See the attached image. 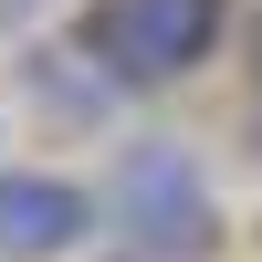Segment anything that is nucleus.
Listing matches in <instances>:
<instances>
[{"mask_svg":"<svg viewBox=\"0 0 262 262\" xmlns=\"http://www.w3.org/2000/svg\"><path fill=\"white\" fill-rule=\"evenodd\" d=\"M105 221H116L126 262H179V252H210L221 200H210V168L179 137H137L105 179Z\"/></svg>","mask_w":262,"mask_h":262,"instance_id":"nucleus-1","label":"nucleus"},{"mask_svg":"<svg viewBox=\"0 0 262 262\" xmlns=\"http://www.w3.org/2000/svg\"><path fill=\"white\" fill-rule=\"evenodd\" d=\"M231 0H95L84 11V53L105 63V84H179L210 63Z\"/></svg>","mask_w":262,"mask_h":262,"instance_id":"nucleus-2","label":"nucleus"},{"mask_svg":"<svg viewBox=\"0 0 262 262\" xmlns=\"http://www.w3.org/2000/svg\"><path fill=\"white\" fill-rule=\"evenodd\" d=\"M95 231V200L53 168H0V252L11 262H53Z\"/></svg>","mask_w":262,"mask_h":262,"instance_id":"nucleus-3","label":"nucleus"},{"mask_svg":"<svg viewBox=\"0 0 262 262\" xmlns=\"http://www.w3.org/2000/svg\"><path fill=\"white\" fill-rule=\"evenodd\" d=\"M32 11H42V0H0V21H32Z\"/></svg>","mask_w":262,"mask_h":262,"instance_id":"nucleus-4","label":"nucleus"}]
</instances>
